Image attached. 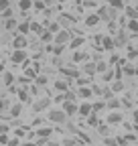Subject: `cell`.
Instances as JSON below:
<instances>
[{
  "label": "cell",
  "mask_w": 138,
  "mask_h": 146,
  "mask_svg": "<svg viewBox=\"0 0 138 146\" xmlns=\"http://www.w3.org/2000/svg\"><path fill=\"white\" fill-rule=\"evenodd\" d=\"M136 57H138V49H134L132 45H128V57H126V59H130V61H134Z\"/></svg>",
  "instance_id": "1f68e13d"
},
{
  "label": "cell",
  "mask_w": 138,
  "mask_h": 146,
  "mask_svg": "<svg viewBox=\"0 0 138 146\" xmlns=\"http://www.w3.org/2000/svg\"><path fill=\"white\" fill-rule=\"evenodd\" d=\"M122 71H124V75H130V77L136 75V67H134L132 63H124V65H122Z\"/></svg>",
  "instance_id": "603a6c76"
},
{
  "label": "cell",
  "mask_w": 138,
  "mask_h": 146,
  "mask_svg": "<svg viewBox=\"0 0 138 146\" xmlns=\"http://www.w3.org/2000/svg\"><path fill=\"white\" fill-rule=\"evenodd\" d=\"M2 16H4V18H12V8H6V10L2 12Z\"/></svg>",
  "instance_id": "7dc6e473"
},
{
  "label": "cell",
  "mask_w": 138,
  "mask_h": 146,
  "mask_svg": "<svg viewBox=\"0 0 138 146\" xmlns=\"http://www.w3.org/2000/svg\"><path fill=\"white\" fill-rule=\"evenodd\" d=\"M23 114V104L19 102V104H14L12 108H10V118H19Z\"/></svg>",
  "instance_id": "7402d4cb"
},
{
  "label": "cell",
  "mask_w": 138,
  "mask_h": 146,
  "mask_svg": "<svg viewBox=\"0 0 138 146\" xmlns=\"http://www.w3.org/2000/svg\"><path fill=\"white\" fill-rule=\"evenodd\" d=\"M67 116L61 108H55V110H51L49 112V122H53V124H65Z\"/></svg>",
  "instance_id": "3957f363"
},
{
  "label": "cell",
  "mask_w": 138,
  "mask_h": 146,
  "mask_svg": "<svg viewBox=\"0 0 138 146\" xmlns=\"http://www.w3.org/2000/svg\"><path fill=\"white\" fill-rule=\"evenodd\" d=\"M27 57H29V55H27V49H21V51H12V55H10V61L19 65V63H25V61H27Z\"/></svg>",
  "instance_id": "5b68a950"
},
{
  "label": "cell",
  "mask_w": 138,
  "mask_h": 146,
  "mask_svg": "<svg viewBox=\"0 0 138 146\" xmlns=\"http://www.w3.org/2000/svg\"><path fill=\"white\" fill-rule=\"evenodd\" d=\"M83 73H85V77H92V75H96V63H92V61L83 63Z\"/></svg>",
  "instance_id": "e0dca14e"
},
{
  "label": "cell",
  "mask_w": 138,
  "mask_h": 146,
  "mask_svg": "<svg viewBox=\"0 0 138 146\" xmlns=\"http://www.w3.org/2000/svg\"><path fill=\"white\" fill-rule=\"evenodd\" d=\"M102 21H100V16L96 14V12H92V14H88L85 16V27H90V29H94V27H98Z\"/></svg>",
  "instance_id": "8fae6325"
},
{
  "label": "cell",
  "mask_w": 138,
  "mask_h": 146,
  "mask_svg": "<svg viewBox=\"0 0 138 146\" xmlns=\"http://www.w3.org/2000/svg\"><path fill=\"white\" fill-rule=\"evenodd\" d=\"M47 83V75H37L34 77V85H45Z\"/></svg>",
  "instance_id": "74e56055"
},
{
  "label": "cell",
  "mask_w": 138,
  "mask_h": 146,
  "mask_svg": "<svg viewBox=\"0 0 138 146\" xmlns=\"http://www.w3.org/2000/svg\"><path fill=\"white\" fill-rule=\"evenodd\" d=\"M19 146H34V142H21Z\"/></svg>",
  "instance_id": "11a10c76"
},
{
  "label": "cell",
  "mask_w": 138,
  "mask_h": 146,
  "mask_svg": "<svg viewBox=\"0 0 138 146\" xmlns=\"http://www.w3.org/2000/svg\"><path fill=\"white\" fill-rule=\"evenodd\" d=\"M112 91H114V96L116 94H122V91H124V83L122 81H112V87H110Z\"/></svg>",
  "instance_id": "4316f807"
},
{
  "label": "cell",
  "mask_w": 138,
  "mask_h": 146,
  "mask_svg": "<svg viewBox=\"0 0 138 146\" xmlns=\"http://www.w3.org/2000/svg\"><path fill=\"white\" fill-rule=\"evenodd\" d=\"M8 142H10V138H8L6 134H2V136H0V144H2V146H6Z\"/></svg>",
  "instance_id": "ee69618b"
},
{
  "label": "cell",
  "mask_w": 138,
  "mask_h": 146,
  "mask_svg": "<svg viewBox=\"0 0 138 146\" xmlns=\"http://www.w3.org/2000/svg\"><path fill=\"white\" fill-rule=\"evenodd\" d=\"M12 81H14V75H12V73H8V71H4V75H2V83H4L6 87H12Z\"/></svg>",
  "instance_id": "484cf974"
},
{
  "label": "cell",
  "mask_w": 138,
  "mask_h": 146,
  "mask_svg": "<svg viewBox=\"0 0 138 146\" xmlns=\"http://www.w3.org/2000/svg\"><path fill=\"white\" fill-rule=\"evenodd\" d=\"M51 146H57V144H51Z\"/></svg>",
  "instance_id": "94428289"
},
{
  "label": "cell",
  "mask_w": 138,
  "mask_h": 146,
  "mask_svg": "<svg viewBox=\"0 0 138 146\" xmlns=\"http://www.w3.org/2000/svg\"><path fill=\"white\" fill-rule=\"evenodd\" d=\"M61 31V27L57 25V23H53V25H49V33H53V35H57Z\"/></svg>",
  "instance_id": "ab89813d"
},
{
  "label": "cell",
  "mask_w": 138,
  "mask_h": 146,
  "mask_svg": "<svg viewBox=\"0 0 138 146\" xmlns=\"http://www.w3.org/2000/svg\"><path fill=\"white\" fill-rule=\"evenodd\" d=\"M120 106H122V102H120L118 98H112V100L106 102V108H110L112 112H118V108H120Z\"/></svg>",
  "instance_id": "44dd1931"
},
{
  "label": "cell",
  "mask_w": 138,
  "mask_h": 146,
  "mask_svg": "<svg viewBox=\"0 0 138 146\" xmlns=\"http://www.w3.org/2000/svg\"><path fill=\"white\" fill-rule=\"evenodd\" d=\"M6 106H8V102H6L4 98H0V114H4V110H6Z\"/></svg>",
  "instance_id": "7bdbcfd3"
},
{
  "label": "cell",
  "mask_w": 138,
  "mask_h": 146,
  "mask_svg": "<svg viewBox=\"0 0 138 146\" xmlns=\"http://www.w3.org/2000/svg\"><path fill=\"white\" fill-rule=\"evenodd\" d=\"M6 8H10V2L8 0H0V12H4Z\"/></svg>",
  "instance_id": "b9f144b4"
},
{
  "label": "cell",
  "mask_w": 138,
  "mask_h": 146,
  "mask_svg": "<svg viewBox=\"0 0 138 146\" xmlns=\"http://www.w3.org/2000/svg\"><path fill=\"white\" fill-rule=\"evenodd\" d=\"M53 53H55V55H61V53H63V47H61V45H53Z\"/></svg>",
  "instance_id": "bcb514c9"
},
{
  "label": "cell",
  "mask_w": 138,
  "mask_h": 146,
  "mask_svg": "<svg viewBox=\"0 0 138 146\" xmlns=\"http://www.w3.org/2000/svg\"><path fill=\"white\" fill-rule=\"evenodd\" d=\"M92 112H94V108H92V104H90V102H81V104L77 106V114H79L81 118H88Z\"/></svg>",
  "instance_id": "52a82bcc"
},
{
  "label": "cell",
  "mask_w": 138,
  "mask_h": 146,
  "mask_svg": "<svg viewBox=\"0 0 138 146\" xmlns=\"http://www.w3.org/2000/svg\"><path fill=\"white\" fill-rule=\"evenodd\" d=\"M21 136H25V130H23V128H19V130H16V138H21Z\"/></svg>",
  "instance_id": "816d5d0a"
},
{
  "label": "cell",
  "mask_w": 138,
  "mask_h": 146,
  "mask_svg": "<svg viewBox=\"0 0 138 146\" xmlns=\"http://www.w3.org/2000/svg\"><path fill=\"white\" fill-rule=\"evenodd\" d=\"M63 146H75V140L73 138H65L63 140Z\"/></svg>",
  "instance_id": "f6af8a7d"
},
{
  "label": "cell",
  "mask_w": 138,
  "mask_h": 146,
  "mask_svg": "<svg viewBox=\"0 0 138 146\" xmlns=\"http://www.w3.org/2000/svg\"><path fill=\"white\" fill-rule=\"evenodd\" d=\"M108 71V63H104V61H96V73H106Z\"/></svg>",
  "instance_id": "f1b7e54d"
},
{
  "label": "cell",
  "mask_w": 138,
  "mask_h": 146,
  "mask_svg": "<svg viewBox=\"0 0 138 146\" xmlns=\"http://www.w3.org/2000/svg\"><path fill=\"white\" fill-rule=\"evenodd\" d=\"M0 73H4V63H0Z\"/></svg>",
  "instance_id": "9f6ffc18"
},
{
  "label": "cell",
  "mask_w": 138,
  "mask_h": 146,
  "mask_svg": "<svg viewBox=\"0 0 138 146\" xmlns=\"http://www.w3.org/2000/svg\"><path fill=\"white\" fill-rule=\"evenodd\" d=\"M0 146H2V144H0Z\"/></svg>",
  "instance_id": "6125c7cd"
},
{
  "label": "cell",
  "mask_w": 138,
  "mask_h": 146,
  "mask_svg": "<svg viewBox=\"0 0 138 146\" xmlns=\"http://www.w3.org/2000/svg\"><path fill=\"white\" fill-rule=\"evenodd\" d=\"M132 122L138 126V110H134V112H132Z\"/></svg>",
  "instance_id": "f907efd6"
},
{
  "label": "cell",
  "mask_w": 138,
  "mask_h": 146,
  "mask_svg": "<svg viewBox=\"0 0 138 146\" xmlns=\"http://www.w3.org/2000/svg\"><path fill=\"white\" fill-rule=\"evenodd\" d=\"M69 85H71V81H65V79H57V81L53 83V87H55L57 91H61V94H67V91H69Z\"/></svg>",
  "instance_id": "7c38bea8"
},
{
  "label": "cell",
  "mask_w": 138,
  "mask_h": 146,
  "mask_svg": "<svg viewBox=\"0 0 138 146\" xmlns=\"http://www.w3.org/2000/svg\"><path fill=\"white\" fill-rule=\"evenodd\" d=\"M16 27H19V23L14 18H6L4 21V31H16Z\"/></svg>",
  "instance_id": "d4e9b609"
},
{
  "label": "cell",
  "mask_w": 138,
  "mask_h": 146,
  "mask_svg": "<svg viewBox=\"0 0 138 146\" xmlns=\"http://www.w3.org/2000/svg\"><path fill=\"white\" fill-rule=\"evenodd\" d=\"M31 33H37V35H43V27L39 23H31Z\"/></svg>",
  "instance_id": "836d02e7"
},
{
  "label": "cell",
  "mask_w": 138,
  "mask_h": 146,
  "mask_svg": "<svg viewBox=\"0 0 138 146\" xmlns=\"http://www.w3.org/2000/svg\"><path fill=\"white\" fill-rule=\"evenodd\" d=\"M124 12H126V18H128V21H138V8H134V6H126Z\"/></svg>",
  "instance_id": "ac0fdd59"
},
{
  "label": "cell",
  "mask_w": 138,
  "mask_h": 146,
  "mask_svg": "<svg viewBox=\"0 0 138 146\" xmlns=\"http://www.w3.org/2000/svg\"><path fill=\"white\" fill-rule=\"evenodd\" d=\"M85 6H96V0H85Z\"/></svg>",
  "instance_id": "f5cc1de1"
},
{
  "label": "cell",
  "mask_w": 138,
  "mask_h": 146,
  "mask_svg": "<svg viewBox=\"0 0 138 146\" xmlns=\"http://www.w3.org/2000/svg\"><path fill=\"white\" fill-rule=\"evenodd\" d=\"M83 43H85V39H83V36H73V39H71V43H69L67 47L71 49V51H77V49H79Z\"/></svg>",
  "instance_id": "2e32d148"
},
{
  "label": "cell",
  "mask_w": 138,
  "mask_h": 146,
  "mask_svg": "<svg viewBox=\"0 0 138 146\" xmlns=\"http://www.w3.org/2000/svg\"><path fill=\"white\" fill-rule=\"evenodd\" d=\"M51 134H53L51 128H41V130H37V136H39V138H47V136H51Z\"/></svg>",
  "instance_id": "4dcf8cb0"
},
{
  "label": "cell",
  "mask_w": 138,
  "mask_h": 146,
  "mask_svg": "<svg viewBox=\"0 0 138 146\" xmlns=\"http://www.w3.org/2000/svg\"><path fill=\"white\" fill-rule=\"evenodd\" d=\"M53 33H49V31H43V35H41V41L43 43H51V39H53Z\"/></svg>",
  "instance_id": "d6a6232c"
},
{
  "label": "cell",
  "mask_w": 138,
  "mask_h": 146,
  "mask_svg": "<svg viewBox=\"0 0 138 146\" xmlns=\"http://www.w3.org/2000/svg\"><path fill=\"white\" fill-rule=\"evenodd\" d=\"M29 98H31V96H29L27 89H21V91H19V102H29Z\"/></svg>",
  "instance_id": "8d00e7d4"
},
{
  "label": "cell",
  "mask_w": 138,
  "mask_h": 146,
  "mask_svg": "<svg viewBox=\"0 0 138 146\" xmlns=\"http://www.w3.org/2000/svg\"><path fill=\"white\" fill-rule=\"evenodd\" d=\"M71 39H73V35H71V31H65V29H61L55 36H53V45H61V47H65V45H69L71 43Z\"/></svg>",
  "instance_id": "6da1fadb"
},
{
  "label": "cell",
  "mask_w": 138,
  "mask_h": 146,
  "mask_svg": "<svg viewBox=\"0 0 138 146\" xmlns=\"http://www.w3.org/2000/svg\"><path fill=\"white\" fill-rule=\"evenodd\" d=\"M92 108H94V112L98 114L100 110H104V108H106V102H104V100H102V102H96V104H92Z\"/></svg>",
  "instance_id": "d590c367"
},
{
  "label": "cell",
  "mask_w": 138,
  "mask_h": 146,
  "mask_svg": "<svg viewBox=\"0 0 138 146\" xmlns=\"http://www.w3.org/2000/svg\"><path fill=\"white\" fill-rule=\"evenodd\" d=\"M96 14L100 16V21H114L116 18V14H118V10H114V8H110V6H102V8H98L96 10Z\"/></svg>",
  "instance_id": "7a4b0ae2"
},
{
  "label": "cell",
  "mask_w": 138,
  "mask_h": 146,
  "mask_svg": "<svg viewBox=\"0 0 138 146\" xmlns=\"http://www.w3.org/2000/svg\"><path fill=\"white\" fill-rule=\"evenodd\" d=\"M77 96L81 98V100H85V102H88L92 96H94V89L90 87V85H85V87H79V91H77Z\"/></svg>",
  "instance_id": "5bb4252c"
},
{
  "label": "cell",
  "mask_w": 138,
  "mask_h": 146,
  "mask_svg": "<svg viewBox=\"0 0 138 146\" xmlns=\"http://www.w3.org/2000/svg\"><path fill=\"white\" fill-rule=\"evenodd\" d=\"M75 81H77V85H79V87H85V85H88V81H90V79H88V77H81V75H79V77H77Z\"/></svg>",
  "instance_id": "60d3db41"
},
{
  "label": "cell",
  "mask_w": 138,
  "mask_h": 146,
  "mask_svg": "<svg viewBox=\"0 0 138 146\" xmlns=\"http://www.w3.org/2000/svg\"><path fill=\"white\" fill-rule=\"evenodd\" d=\"M0 57H2V51H0Z\"/></svg>",
  "instance_id": "680465c9"
},
{
  "label": "cell",
  "mask_w": 138,
  "mask_h": 146,
  "mask_svg": "<svg viewBox=\"0 0 138 146\" xmlns=\"http://www.w3.org/2000/svg\"><path fill=\"white\" fill-rule=\"evenodd\" d=\"M114 45H116V47H124V45H128V33H126V29H118V31H116Z\"/></svg>",
  "instance_id": "277c9868"
},
{
  "label": "cell",
  "mask_w": 138,
  "mask_h": 146,
  "mask_svg": "<svg viewBox=\"0 0 138 146\" xmlns=\"http://www.w3.org/2000/svg\"><path fill=\"white\" fill-rule=\"evenodd\" d=\"M49 104H51V100H49V98H41V100L34 102L33 110H34V112H43V110H47V108H49Z\"/></svg>",
  "instance_id": "30bf717a"
},
{
  "label": "cell",
  "mask_w": 138,
  "mask_h": 146,
  "mask_svg": "<svg viewBox=\"0 0 138 146\" xmlns=\"http://www.w3.org/2000/svg\"><path fill=\"white\" fill-rule=\"evenodd\" d=\"M88 55H85L83 51H73V57H71V61L73 63H88Z\"/></svg>",
  "instance_id": "9a60e30c"
},
{
  "label": "cell",
  "mask_w": 138,
  "mask_h": 146,
  "mask_svg": "<svg viewBox=\"0 0 138 146\" xmlns=\"http://www.w3.org/2000/svg\"><path fill=\"white\" fill-rule=\"evenodd\" d=\"M98 41H102V49H106V51H114L116 49V45H114V39L112 36H108V35H104V36H96Z\"/></svg>",
  "instance_id": "ba28073f"
},
{
  "label": "cell",
  "mask_w": 138,
  "mask_h": 146,
  "mask_svg": "<svg viewBox=\"0 0 138 146\" xmlns=\"http://www.w3.org/2000/svg\"><path fill=\"white\" fill-rule=\"evenodd\" d=\"M19 8H21L23 12L31 10V8H33V0H19Z\"/></svg>",
  "instance_id": "83f0119b"
},
{
  "label": "cell",
  "mask_w": 138,
  "mask_h": 146,
  "mask_svg": "<svg viewBox=\"0 0 138 146\" xmlns=\"http://www.w3.org/2000/svg\"><path fill=\"white\" fill-rule=\"evenodd\" d=\"M75 100H77L75 91H67V94H65V102H75Z\"/></svg>",
  "instance_id": "f35d334b"
},
{
  "label": "cell",
  "mask_w": 138,
  "mask_h": 146,
  "mask_svg": "<svg viewBox=\"0 0 138 146\" xmlns=\"http://www.w3.org/2000/svg\"><path fill=\"white\" fill-rule=\"evenodd\" d=\"M108 4L114 10H124L126 8V0H108Z\"/></svg>",
  "instance_id": "ffe728a7"
},
{
  "label": "cell",
  "mask_w": 138,
  "mask_h": 146,
  "mask_svg": "<svg viewBox=\"0 0 138 146\" xmlns=\"http://www.w3.org/2000/svg\"><path fill=\"white\" fill-rule=\"evenodd\" d=\"M63 112H65V116H69V118H71V116H75L77 114V104L75 102H63Z\"/></svg>",
  "instance_id": "9c48e42d"
},
{
  "label": "cell",
  "mask_w": 138,
  "mask_h": 146,
  "mask_svg": "<svg viewBox=\"0 0 138 146\" xmlns=\"http://www.w3.org/2000/svg\"><path fill=\"white\" fill-rule=\"evenodd\" d=\"M33 8L37 10V12H41V10H45V2H43V0H34V2H33Z\"/></svg>",
  "instance_id": "e575fe53"
},
{
  "label": "cell",
  "mask_w": 138,
  "mask_h": 146,
  "mask_svg": "<svg viewBox=\"0 0 138 146\" xmlns=\"http://www.w3.org/2000/svg\"><path fill=\"white\" fill-rule=\"evenodd\" d=\"M6 132H8V126H6V124H0V136L6 134Z\"/></svg>",
  "instance_id": "c3c4849f"
},
{
  "label": "cell",
  "mask_w": 138,
  "mask_h": 146,
  "mask_svg": "<svg viewBox=\"0 0 138 146\" xmlns=\"http://www.w3.org/2000/svg\"><path fill=\"white\" fill-rule=\"evenodd\" d=\"M116 63H118V57L114 55V57H110V65H116Z\"/></svg>",
  "instance_id": "db71d44e"
},
{
  "label": "cell",
  "mask_w": 138,
  "mask_h": 146,
  "mask_svg": "<svg viewBox=\"0 0 138 146\" xmlns=\"http://www.w3.org/2000/svg\"><path fill=\"white\" fill-rule=\"evenodd\" d=\"M98 130H100V134H108V126H98Z\"/></svg>",
  "instance_id": "681fc988"
},
{
  "label": "cell",
  "mask_w": 138,
  "mask_h": 146,
  "mask_svg": "<svg viewBox=\"0 0 138 146\" xmlns=\"http://www.w3.org/2000/svg\"><path fill=\"white\" fill-rule=\"evenodd\" d=\"M0 87H2V81H0Z\"/></svg>",
  "instance_id": "91938a15"
},
{
  "label": "cell",
  "mask_w": 138,
  "mask_h": 146,
  "mask_svg": "<svg viewBox=\"0 0 138 146\" xmlns=\"http://www.w3.org/2000/svg\"><path fill=\"white\" fill-rule=\"evenodd\" d=\"M102 81H106V83L114 81V69H108L106 73H104V75H102Z\"/></svg>",
  "instance_id": "f546056e"
},
{
  "label": "cell",
  "mask_w": 138,
  "mask_h": 146,
  "mask_svg": "<svg viewBox=\"0 0 138 146\" xmlns=\"http://www.w3.org/2000/svg\"><path fill=\"white\" fill-rule=\"evenodd\" d=\"M27 45H29V39H27V36H23V35H16L14 39H12V47H14V51L27 49Z\"/></svg>",
  "instance_id": "8992f818"
},
{
  "label": "cell",
  "mask_w": 138,
  "mask_h": 146,
  "mask_svg": "<svg viewBox=\"0 0 138 146\" xmlns=\"http://www.w3.org/2000/svg\"><path fill=\"white\" fill-rule=\"evenodd\" d=\"M29 33H31V23H19V27H16V35L27 36Z\"/></svg>",
  "instance_id": "d6986e66"
},
{
  "label": "cell",
  "mask_w": 138,
  "mask_h": 146,
  "mask_svg": "<svg viewBox=\"0 0 138 146\" xmlns=\"http://www.w3.org/2000/svg\"><path fill=\"white\" fill-rule=\"evenodd\" d=\"M122 122H124V118H122V114H120V112H112V114L108 116V124H110V126H120Z\"/></svg>",
  "instance_id": "4fadbf2b"
},
{
  "label": "cell",
  "mask_w": 138,
  "mask_h": 146,
  "mask_svg": "<svg viewBox=\"0 0 138 146\" xmlns=\"http://www.w3.org/2000/svg\"><path fill=\"white\" fill-rule=\"evenodd\" d=\"M59 2H67V0H59Z\"/></svg>",
  "instance_id": "6f0895ef"
},
{
  "label": "cell",
  "mask_w": 138,
  "mask_h": 146,
  "mask_svg": "<svg viewBox=\"0 0 138 146\" xmlns=\"http://www.w3.org/2000/svg\"><path fill=\"white\" fill-rule=\"evenodd\" d=\"M88 126H94V128H98V126H100V118H98V114H96V112H92V114L88 116Z\"/></svg>",
  "instance_id": "cb8c5ba5"
}]
</instances>
